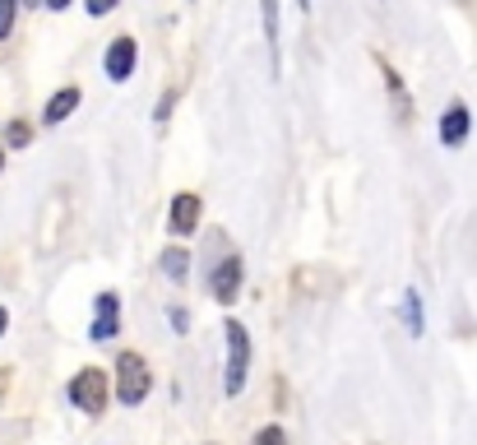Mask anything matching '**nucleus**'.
<instances>
[{
	"label": "nucleus",
	"mask_w": 477,
	"mask_h": 445,
	"mask_svg": "<svg viewBox=\"0 0 477 445\" xmlns=\"http://www.w3.org/2000/svg\"><path fill=\"white\" fill-rule=\"evenodd\" d=\"M43 5H51V10H66V5H70V0H43Z\"/></svg>",
	"instance_id": "18"
},
{
	"label": "nucleus",
	"mask_w": 477,
	"mask_h": 445,
	"mask_svg": "<svg viewBox=\"0 0 477 445\" xmlns=\"http://www.w3.org/2000/svg\"><path fill=\"white\" fill-rule=\"evenodd\" d=\"M0 163H5V149H0Z\"/></svg>",
	"instance_id": "22"
},
{
	"label": "nucleus",
	"mask_w": 477,
	"mask_h": 445,
	"mask_svg": "<svg viewBox=\"0 0 477 445\" xmlns=\"http://www.w3.org/2000/svg\"><path fill=\"white\" fill-rule=\"evenodd\" d=\"M241 274H246V265H241V255H227L223 265L214 269V278H209V288H214V297L223 301H237V293H241Z\"/></svg>",
	"instance_id": "4"
},
{
	"label": "nucleus",
	"mask_w": 477,
	"mask_h": 445,
	"mask_svg": "<svg viewBox=\"0 0 477 445\" xmlns=\"http://www.w3.org/2000/svg\"><path fill=\"white\" fill-rule=\"evenodd\" d=\"M14 10H19V0H0V37H10V28H14Z\"/></svg>",
	"instance_id": "15"
},
{
	"label": "nucleus",
	"mask_w": 477,
	"mask_h": 445,
	"mask_svg": "<svg viewBox=\"0 0 477 445\" xmlns=\"http://www.w3.org/2000/svg\"><path fill=\"white\" fill-rule=\"evenodd\" d=\"M264 10V37H269V51H274V70H278V0H260Z\"/></svg>",
	"instance_id": "11"
},
{
	"label": "nucleus",
	"mask_w": 477,
	"mask_h": 445,
	"mask_svg": "<svg viewBox=\"0 0 477 445\" xmlns=\"http://www.w3.org/2000/svg\"><path fill=\"white\" fill-rule=\"evenodd\" d=\"M403 311H408V330L422 334V297L418 293H403Z\"/></svg>",
	"instance_id": "12"
},
{
	"label": "nucleus",
	"mask_w": 477,
	"mask_h": 445,
	"mask_svg": "<svg viewBox=\"0 0 477 445\" xmlns=\"http://www.w3.org/2000/svg\"><path fill=\"white\" fill-rule=\"evenodd\" d=\"M468 130H473L468 107H464V103H450V107H445V116H441V144H464Z\"/></svg>",
	"instance_id": "7"
},
{
	"label": "nucleus",
	"mask_w": 477,
	"mask_h": 445,
	"mask_svg": "<svg viewBox=\"0 0 477 445\" xmlns=\"http://www.w3.org/2000/svg\"><path fill=\"white\" fill-rule=\"evenodd\" d=\"M255 445H287V436H283V427H264L255 436Z\"/></svg>",
	"instance_id": "16"
},
{
	"label": "nucleus",
	"mask_w": 477,
	"mask_h": 445,
	"mask_svg": "<svg viewBox=\"0 0 477 445\" xmlns=\"http://www.w3.org/2000/svg\"><path fill=\"white\" fill-rule=\"evenodd\" d=\"M135 37H116V43L107 47V79H116V84H126V79L135 74Z\"/></svg>",
	"instance_id": "5"
},
{
	"label": "nucleus",
	"mask_w": 477,
	"mask_h": 445,
	"mask_svg": "<svg viewBox=\"0 0 477 445\" xmlns=\"http://www.w3.org/2000/svg\"><path fill=\"white\" fill-rule=\"evenodd\" d=\"M84 5H89V14H112L116 0H84Z\"/></svg>",
	"instance_id": "17"
},
{
	"label": "nucleus",
	"mask_w": 477,
	"mask_h": 445,
	"mask_svg": "<svg viewBox=\"0 0 477 445\" xmlns=\"http://www.w3.org/2000/svg\"><path fill=\"white\" fill-rule=\"evenodd\" d=\"M74 107H79V89H60V93L51 98V103H47L43 121H47V126H56V121H66Z\"/></svg>",
	"instance_id": "10"
},
{
	"label": "nucleus",
	"mask_w": 477,
	"mask_h": 445,
	"mask_svg": "<svg viewBox=\"0 0 477 445\" xmlns=\"http://www.w3.org/2000/svg\"><path fill=\"white\" fill-rule=\"evenodd\" d=\"M149 367H144V357H135V353H121L116 357V399L121 403H144V394H149Z\"/></svg>",
	"instance_id": "2"
},
{
	"label": "nucleus",
	"mask_w": 477,
	"mask_h": 445,
	"mask_svg": "<svg viewBox=\"0 0 477 445\" xmlns=\"http://www.w3.org/2000/svg\"><path fill=\"white\" fill-rule=\"evenodd\" d=\"M185 260H191V255H185V251H168V255H162V269H168L176 283L185 278V269H191V265H185Z\"/></svg>",
	"instance_id": "13"
},
{
	"label": "nucleus",
	"mask_w": 477,
	"mask_h": 445,
	"mask_svg": "<svg viewBox=\"0 0 477 445\" xmlns=\"http://www.w3.org/2000/svg\"><path fill=\"white\" fill-rule=\"evenodd\" d=\"M223 334H227V380H223V390L241 394L246 390V371H251V334H246L241 320H227Z\"/></svg>",
	"instance_id": "1"
},
{
	"label": "nucleus",
	"mask_w": 477,
	"mask_h": 445,
	"mask_svg": "<svg viewBox=\"0 0 477 445\" xmlns=\"http://www.w3.org/2000/svg\"><path fill=\"white\" fill-rule=\"evenodd\" d=\"M116 293H98V316H93V339H116Z\"/></svg>",
	"instance_id": "8"
},
{
	"label": "nucleus",
	"mask_w": 477,
	"mask_h": 445,
	"mask_svg": "<svg viewBox=\"0 0 477 445\" xmlns=\"http://www.w3.org/2000/svg\"><path fill=\"white\" fill-rule=\"evenodd\" d=\"M28 139H33V130L24 126V121H10V126H5V144H10V149H24Z\"/></svg>",
	"instance_id": "14"
},
{
	"label": "nucleus",
	"mask_w": 477,
	"mask_h": 445,
	"mask_svg": "<svg viewBox=\"0 0 477 445\" xmlns=\"http://www.w3.org/2000/svg\"><path fill=\"white\" fill-rule=\"evenodd\" d=\"M70 403L84 413H102V403H107V371H98V367L79 371L70 380Z\"/></svg>",
	"instance_id": "3"
},
{
	"label": "nucleus",
	"mask_w": 477,
	"mask_h": 445,
	"mask_svg": "<svg viewBox=\"0 0 477 445\" xmlns=\"http://www.w3.org/2000/svg\"><path fill=\"white\" fill-rule=\"evenodd\" d=\"M5 325H10V316H5V307H0V334H5Z\"/></svg>",
	"instance_id": "19"
},
{
	"label": "nucleus",
	"mask_w": 477,
	"mask_h": 445,
	"mask_svg": "<svg viewBox=\"0 0 477 445\" xmlns=\"http://www.w3.org/2000/svg\"><path fill=\"white\" fill-rule=\"evenodd\" d=\"M24 5H43V0H24Z\"/></svg>",
	"instance_id": "20"
},
{
	"label": "nucleus",
	"mask_w": 477,
	"mask_h": 445,
	"mask_svg": "<svg viewBox=\"0 0 477 445\" xmlns=\"http://www.w3.org/2000/svg\"><path fill=\"white\" fill-rule=\"evenodd\" d=\"M168 228L181 232V237H191L199 228V195H176L172 199V209H168Z\"/></svg>",
	"instance_id": "6"
},
{
	"label": "nucleus",
	"mask_w": 477,
	"mask_h": 445,
	"mask_svg": "<svg viewBox=\"0 0 477 445\" xmlns=\"http://www.w3.org/2000/svg\"><path fill=\"white\" fill-rule=\"evenodd\" d=\"M380 70H385V89H389V98H394V112H399V121H412V98H408V89H403L399 70H394L385 56H380Z\"/></svg>",
	"instance_id": "9"
},
{
	"label": "nucleus",
	"mask_w": 477,
	"mask_h": 445,
	"mask_svg": "<svg viewBox=\"0 0 477 445\" xmlns=\"http://www.w3.org/2000/svg\"><path fill=\"white\" fill-rule=\"evenodd\" d=\"M301 10H310V0H301Z\"/></svg>",
	"instance_id": "21"
}]
</instances>
